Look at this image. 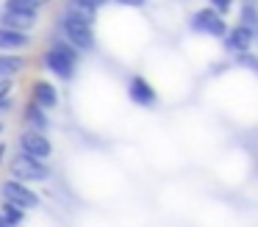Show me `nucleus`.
I'll return each instance as SVG.
<instances>
[{
	"label": "nucleus",
	"mask_w": 258,
	"mask_h": 227,
	"mask_svg": "<svg viewBox=\"0 0 258 227\" xmlns=\"http://www.w3.org/2000/svg\"><path fill=\"white\" fill-rule=\"evenodd\" d=\"M78 61H81V50L75 44H70L64 36H53L47 50L42 53V66L58 81H73L75 72H78Z\"/></svg>",
	"instance_id": "f257e3e1"
},
{
	"label": "nucleus",
	"mask_w": 258,
	"mask_h": 227,
	"mask_svg": "<svg viewBox=\"0 0 258 227\" xmlns=\"http://www.w3.org/2000/svg\"><path fill=\"white\" fill-rule=\"evenodd\" d=\"M56 28H58V33H61L70 44H75V47L81 50V53H92V50L97 47L95 22H89V20H84V17L73 14V11H61Z\"/></svg>",
	"instance_id": "f03ea898"
},
{
	"label": "nucleus",
	"mask_w": 258,
	"mask_h": 227,
	"mask_svg": "<svg viewBox=\"0 0 258 227\" xmlns=\"http://www.w3.org/2000/svg\"><path fill=\"white\" fill-rule=\"evenodd\" d=\"M9 175L17 177L23 183H45L50 180V166L39 158H31L25 153H17L12 161H9Z\"/></svg>",
	"instance_id": "7ed1b4c3"
},
{
	"label": "nucleus",
	"mask_w": 258,
	"mask_h": 227,
	"mask_svg": "<svg viewBox=\"0 0 258 227\" xmlns=\"http://www.w3.org/2000/svg\"><path fill=\"white\" fill-rule=\"evenodd\" d=\"M189 28H191L195 33H203V36H214V39H222L225 33L230 31L228 22H225V14H222V11H217L214 6H206V9L191 11Z\"/></svg>",
	"instance_id": "20e7f679"
},
{
	"label": "nucleus",
	"mask_w": 258,
	"mask_h": 227,
	"mask_svg": "<svg viewBox=\"0 0 258 227\" xmlns=\"http://www.w3.org/2000/svg\"><path fill=\"white\" fill-rule=\"evenodd\" d=\"M0 197L6 199V202H14L20 205V208L31 210V208H39V194L34 191V188L28 186V183L17 180V177H9V180L0 183Z\"/></svg>",
	"instance_id": "39448f33"
},
{
	"label": "nucleus",
	"mask_w": 258,
	"mask_h": 227,
	"mask_svg": "<svg viewBox=\"0 0 258 227\" xmlns=\"http://www.w3.org/2000/svg\"><path fill=\"white\" fill-rule=\"evenodd\" d=\"M17 149H20V153H25V155H31V158L47 161L53 155V141L42 130L25 127V130L17 136Z\"/></svg>",
	"instance_id": "423d86ee"
},
{
	"label": "nucleus",
	"mask_w": 258,
	"mask_h": 227,
	"mask_svg": "<svg viewBox=\"0 0 258 227\" xmlns=\"http://www.w3.org/2000/svg\"><path fill=\"white\" fill-rule=\"evenodd\" d=\"M255 39H258L255 36V28L244 25V22H236V25L222 36V42H225V50H228V53L241 55V53H250L252 44H255Z\"/></svg>",
	"instance_id": "0eeeda50"
},
{
	"label": "nucleus",
	"mask_w": 258,
	"mask_h": 227,
	"mask_svg": "<svg viewBox=\"0 0 258 227\" xmlns=\"http://www.w3.org/2000/svg\"><path fill=\"white\" fill-rule=\"evenodd\" d=\"M128 100L134 105H139V108H153V105L158 103V94H156V89L150 86L147 78L131 75L128 78Z\"/></svg>",
	"instance_id": "6e6552de"
},
{
	"label": "nucleus",
	"mask_w": 258,
	"mask_h": 227,
	"mask_svg": "<svg viewBox=\"0 0 258 227\" xmlns=\"http://www.w3.org/2000/svg\"><path fill=\"white\" fill-rule=\"evenodd\" d=\"M31 44V33L28 31H14V28H3L0 25V53H20Z\"/></svg>",
	"instance_id": "1a4fd4ad"
},
{
	"label": "nucleus",
	"mask_w": 258,
	"mask_h": 227,
	"mask_svg": "<svg viewBox=\"0 0 258 227\" xmlns=\"http://www.w3.org/2000/svg\"><path fill=\"white\" fill-rule=\"evenodd\" d=\"M31 100L36 105H42L45 111H50L58 105V89L50 81H34L31 83Z\"/></svg>",
	"instance_id": "9d476101"
},
{
	"label": "nucleus",
	"mask_w": 258,
	"mask_h": 227,
	"mask_svg": "<svg viewBox=\"0 0 258 227\" xmlns=\"http://www.w3.org/2000/svg\"><path fill=\"white\" fill-rule=\"evenodd\" d=\"M39 14H25V11H0V25L3 28H14V31H31L36 25Z\"/></svg>",
	"instance_id": "9b49d317"
},
{
	"label": "nucleus",
	"mask_w": 258,
	"mask_h": 227,
	"mask_svg": "<svg viewBox=\"0 0 258 227\" xmlns=\"http://www.w3.org/2000/svg\"><path fill=\"white\" fill-rule=\"evenodd\" d=\"M23 122H25V127H34V130H42V133L50 127L47 111L42 108V105H36L34 100H28V103H25V108H23Z\"/></svg>",
	"instance_id": "f8f14e48"
},
{
	"label": "nucleus",
	"mask_w": 258,
	"mask_h": 227,
	"mask_svg": "<svg viewBox=\"0 0 258 227\" xmlns=\"http://www.w3.org/2000/svg\"><path fill=\"white\" fill-rule=\"evenodd\" d=\"M25 69V58L20 53H0V78H14Z\"/></svg>",
	"instance_id": "ddd939ff"
},
{
	"label": "nucleus",
	"mask_w": 258,
	"mask_h": 227,
	"mask_svg": "<svg viewBox=\"0 0 258 227\" xmlns=\"http://www.w3.org/2000/svg\"><path fill=\"white\" fill-rule=\"evenodd\" d=\"M64 11H73V14L84 17V20H89V22H95V17H97V6L92 3V0H67V3H64Z\"/></svg>",
	"instance_id": "4468645a"
},
{
	"label": "nucleus",
	"mask_w": 258,
	"mask_h": 227,
	"mask_svg": "<svg viewBox=\"0 0 258 227\" xmlns=\"http://www.w3.org/2000/svg\"><path fill=\"white\" fill-rule=\"evenodd\" d=\"M0 213L6 216V221L12 227H23L25 224V208H20V205H14V202H6L3 199V205H0Z\"/></svg>",
	"instance_id": "2eb2a0df"
},
{
	"label": "nucleus",
	"mask_w": 258,
	"mask_h": 227,
	"mask_svg": "<svg viewBox=\"0 0 258 227\" xmlns=\"http://www.w3.org/2000/svg\"><path fill=\"white\" fill-rule=\"evenodd\" d=\"M45 0H3L6 11H25V14H39Z\"/></svg>",
	"instance_id": "dca6fc26"
},
{
	"label": "nucleus",
	"mask_w": 258,
	"mask_h": 227,
	"mask_svg": "<svg viewBox=\"0 0 258 227\" xmlns=\"http://www.w3.org/2000/svg\"><path fill=\"white\" fill-rule=\"evenodd\" d=\"M239 20L244 22V25H250V28H258V9L252 3H244V6H241Z\"/></svg>",
	"instance_id": "f3484780"
},
{
	"label": "nucleus",
	"mask_w": 258,
	"mask_h": 227,
	"mask_svg": "<svg viewBox=\"0 0 258 227\" xmlns=\"http://www.w3.org/2000/svg\"><path fill=\"white\" fill-rule=\"evenodd\" d=\"M12 86H14V78H0V100L12 97Z\"/></svg>",
	"instance_id": "a211bd4d"
},
{
	"label": "nucleus",
	"mask_w": 258,
	"mask_h": 227,
	"mask_svg": "<svg viewBox=\"0 0 258 227\" xmlns=\"http://www.w3.org/2000/svg\"><path fill=\"white\" fill-rule=\"evenodd\" d=\"M208 6H214L217 11H222V14H228V11L233 9V0H208Z\"/></svg>",
	"instance_id": "6ab92c4d"
},
{
	"label": "nucleus",
	"mask_w": 258,
	"mask_h": 227,
	"mask_svg": "<svg viewBox=\"0 0 258 227\" xmlns=\"http://www.w3.org/2000/svg\"><path fill=\"white\" fill-rule=\"evenodd\" d=\"M9 108H12V97H6V100H0V114H6Z\"/></svg>",
	"instance_id": "aec40b11"
},
{
	"label": "nucleus",
	"mask_w": 258,
	"mask_h": 227,
	"mask_svg": "<svg viewBox=\"0 0 258 227\" xmlns=\"http://www.w3.org/2000/svg\"><path fill=\"white\" fill-rule=\"evenodd\" d=\"M92 3L97 6V9H100V6H106V3H111V0H92Z\"/></svg>",
	"instance_id": "412c9836"
},
{
	"label": "nucleus",
	"mask_w": 258,
	"mask_h": 227,
	"mask_svg": "<svg viewBox=\"0 0 258 227\" xmlns=\"http://www.w3.org/2000/svg\"><path fill=\"white\" fill-rule=\"evenodd\" d=\"M0 227H12V224L6 221V216H3V213H0Z\"/></svg>",
	"instance_id": "4be33fe9"
},
{
	"label": "nucleus",
	"mask_w": 258,
	"mask_h": 227,
	"mask_svg": "<svg viewBox=\"0 0 258 227\" xmlns=\"http://www.w3.org/2000/svg\"><path fill=\"white\" fill-rule=\"evenodd\" d=\"M0 130H3V125H0Z\"/></svg>",
	"instance_id": "5701e85b"
}]
</instances>
